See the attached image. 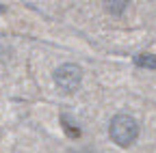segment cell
Wrapping results in <instances>:
<instances>
[{
	"mask_svg": "<svg viewBox=\"0 0 156 153\" xmlns=\"http://www.w3.org/2000/svg\"><path fill=\"white\" fill-rule=\"evenodd\" d=\"M54 82L61 91L74 93L83 82V69L78 65H74V63H65L54 71Z\"/></svg>",
	"mask_w": 156,
	"mask_h": 153,
	"instance_id": "7a4b0ae2",
	"label": "cell"
},
{
	"mask_svg": "<svg viewBox=\"0 0 156 153\" xmlns=\"http://www.w3.org/2000/svg\"><path fill=\"white\" fill-rule=\"evenodd\" d=\"M104 5H106L108 13H124L126 7H128V0H108V2H104Z\"/></svg>",
	"mask_w": 156,
	"mask_h": 153,
	"instance_id": "277c9868",
	"label": "cell"
},
{
	"mask_svg": "<svg viewBox=\"0 0 156 153\" xmlns=\"http://www.w3.org/2000/svg\"><path fill=\"white\" fill-rule=\"evenodd\" d=\"M134 63L145 69H156V54H139L134 58Z\"/></svg>",
	"mask_w": 156,
	"mask_h": 153,
	"instance_id": "3957f363",
	"label": "cell"
},
{
	"mask_svg": "<svg viewBox=\"0 0 156 153\" xmlns=\"http://www.w3.org/2000/svg\"><path fill=\"white\" fill-rule=\"evenodd\" d=\"M108 134H111V140L117 142L119 147H130L139 136V125L130 114H115L108 125Z\"/></svg>",
	"mask_w": 156,
	"mask_h": 153,
	"instance_id": "6da1fadb",
	"label": "cell"
}]
</instances>
